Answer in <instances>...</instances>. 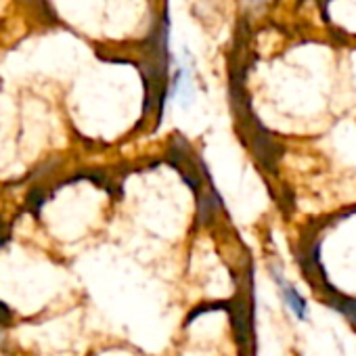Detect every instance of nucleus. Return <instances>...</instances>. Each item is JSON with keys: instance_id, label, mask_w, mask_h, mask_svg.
<instances>
[{"instance_id": "obj_1", "label": "nucleus", "mask_w": 356, "mask_h": 356, "mask_svg": "<svg viewBox=\"0 0 356 356\" xmlns=\"http://www.w3.org/2000/svg\"><path fill=\"white\" fill-rule=\"evenodd\" d=\"M268 273H270V277H273V281H275V285H277V291H279V296H281L285 308H289V312H291L298 321H302V323L308 321V318H310L308 304H306L304 296L293 287V283L287 281V277L283 275L281 266H279V264H270V266H268Z\"/></svg>"}, {"instance_id": "obj_3", "label": "nucleus", "mask_w": 356, "mask_h": 356, "mask_svg": "<svg viewBox=\"0 0 356 356\" xmlns=\"http://www.w3.org/2000/svg\"><path fill=\"white\" fill-rule=\"evenodd\" d=\"M42 204H44V193H42V189H34V191L28 195V206L38 214L40 208H42Z\"/></svg>"}, {"instance_id": "obj_2", "label": "nucleus", "mask_w": 356, "mask_h": 356, "mask_svg": "<svg viewBox=\"0 0 356 356\" xmlns=\"http://www.w3.org/2000/svg\"><path fill=\"white\" fill-rule=\"evenodd\" d=\"M327 302H329L331 308H335L339 314H343V316L356 327V300L343 298V296H339V293H333L331 298H327Z\"/></svg>"}]
</instances>
